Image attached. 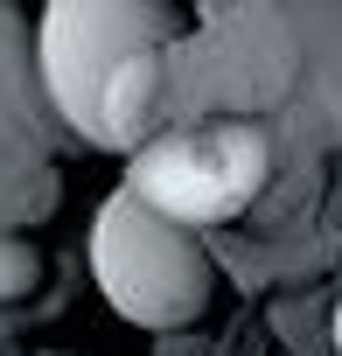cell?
Returning a JSON list of instances; mask_svg holds the SVG:
<instances>
[{
    "mask_svg": "<svg viewBox=\"0 0 342 356\" xmlns=\"http://www.w3.org/2000/svg\"><path fill=\"white\" fill-rule=\"evenodd\" d=\"M35 280H42V259H35V245H28V238H15V231H0V300H22V293H35Z\"/></svg>",
    "mask_w": 342,
    "mask_h": 356,
    "instance_id": "4",
    "label": "cell"
},
{
    "mask_svg": "<svg viewBox=\"0 0 342 356\" xmlns=\"http://www.w3.org/2000/svg\"><path fill=\"white\" fill-rule=\"evenodd\" d=\"M266 175H272V154L259 126H210V133L140 140L126 161V196H140L168 224L196 231V224H231L238 210H252Z\"/></svg>",
    "mask_w": 342,
    "mask_h": 356,
    "instance_id": "3",
    "label": "cell"
},
{
    "mask_svg": "<svg viewBox=\"0 0 342 356\" xmlns=\"http://www.w3.org/2000/svg\"><path fill=\"white\" fill-rule=\"evenodd\" d=\"M335 356H342V300H335Z\"/></svg>",
    "mask_w": 342,
    "mask_h": 356,
    "instance_id": "5",
    "label": "cell"
},
{
    "mask_svg": "<svg viewBox=\"0 0 342 356\" xmlns=\"http://www.w3.org/2000/svg\"><path fill=\"white\" fill-rule=\"evenodd\" d=\"M168 35H175L168 0H42V29H35L42 91L98 147V105H105L112 77L161 56Z\"/></svg>",
    "mask_w": 342,
    "mask_h": 356,
    "instance_id": "1",
    "label": "cell"
},
{
    "mask_svg": "<svg viewBox=\"0 0 342 356\" xmlns=\"http://www.w3.org/2000/svg\"><path fill=\"white\" fill-rule=\"evenodd\" d=\"M91 280L133 328H189L210 307V259L203 245L154 217L140 196H105L91 224Z\"/></svg>",
    "mask_w": 342,
    "mask_h": 356,
    "instance_id": "2",
    "label": "cell"
}]
</instances>
